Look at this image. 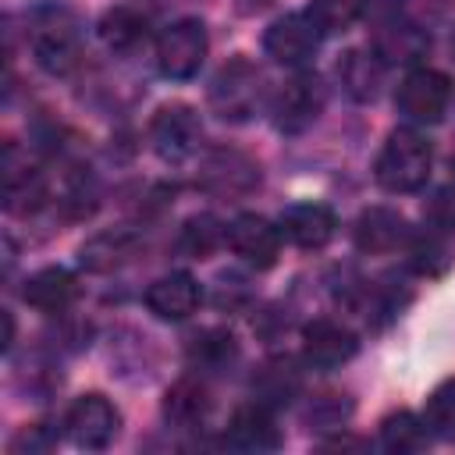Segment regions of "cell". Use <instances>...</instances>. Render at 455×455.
I'll list each match as a JSON object with an SVG mask.
<instances>
[{"label":"cell","instance_id":"cell-1","mask_svg":"<svg viewBox=\"0 0 455 455\" xmlns=\"http://www.w3.org/2000/svg\"><path fill=\"white\" fill-rule=\"evenodd\" d=\"M430 164H434L430 142L419 132H412V128H398V132L387 135L384 149L377 153L373 174H377L380 188L405 196V192H419L427 185Z\"/></svg>","mask_w":455,"mask_h":455},{"label":"cell","instance_id":"cell-2","mask_svg":"<svg viewBox=\"0 0 455 455\" xmlns=\"http://www.w3.org/2000/svg\"><path fill=\"white\" fill-rule=\"evenodd\" d=\"M32 53L50 75H64L78 57V21L68 7H39L32 18Z\"/></svg>","mask_w":455,"mask_h":455},{"label":"cell","instance_id":"cell-3","mask_svg":"<svg viewBox=\"0 0 455 455\" xmlns=\"http://www.w3.org/2000/svg\"><path fill=\"white\" fill-rule=\"evenodd\" d=\"M259 82L263 78H259L256 64H249L245 57H235L217 71V78L210 85V107L224 121H249L263 96Z\"/></svg>","mask_w":455,"mask_h":455},{"label":"cell","instance_id":"cell-4","mask_svg":"<svg viewBox=\"0 0 455 455\" xmlns=\"http://www.w3.org/2000/svg\"><path fill=\"white\" fill-rule=\"evenodd\" d=\"M448 103H451V82L434 68H412L395 92L398 114H405L416 124H437Z\"/></svg>","mask_w":455,"mask_h":455},{"label":"cell","instance_id":"cell-5","mask_svg":"<svg viewBox=\"0 0 455 455\" xmlns=\"http://www.w3.org/2000/svg\"><path fill=\"white\" fill-rule=\"evenodd\" d=\"M203 57H206V28L199 18H181L167 25L156 39V68L174 82L192 78L203 68Z\"/></svg>","mask_w":455,"mask_h":455},{"label":"cell","instance_id":"cell-6","mask_svg":"<svg viewBox=\"0 0 455 455\" xmlns=\"http://www.w3.org/2000/svg\"><path fill=\"white\" fill-rule=\"evenodd\" d=\"M149 142L156 149L160 160L167 164H181L188 160L199 142H203V124H199V114L185 103H171V107H160L149 121Z\"/></svg>","mask_w":455,"mask_h":455},{"label":"cell","instance_id":"cell-7","mask_svg":"<svg viewBox=\"0 0 455 455\" xmlns=\"http://www.w3.org/2000/svg\"><path fill=\"white\" fill-rule=\"evenodd\" d=\"M64 427H68V437H71L78 448L100 451V448H107V444L117 437V430H121V412H117L103 395L92 391V395L75 398V405L68 409Z\"/></svg>","mask_w":455,"mask_h":455},{"label":"cell","instance_id":"cell-8","mask_svg":"<svg viewBox=\"0 0 455 455\" xmlns=\"http://www.w3.org/2000/svg\"><path fill=\"white\" fill-rule=\"evenodd\" d=\"M320 25L306 14H284L277 18L267 32H263V50L267 57H274L277 64H288V68H299L306 60H313V53L320 50Z\"/></svg>","mask_w":455,"mask_h":455},{"label":"cell","instance_id":"cell-9","mask_svg":"<svg viewBox=\"0 0 455 455\" xmlns=\"http://www.w3.org/2000/svg\"><path fill=\"white\" fill-rule=\"evenodd\" d=\"M199 185L213 196H245L259 185V164L238 149H213L203 156Z\"/></svg>","mask_w":455,"mask_h":455},{"label":"cell","instance_id":"cell-10","mask_svg":"<svg viewBox=\"0 0 455 455\" xmlns=\"http://www.w3.org/2000/svg\"><path fill=\"white\" fill-rule=\"evenodd\" d=\"M323 110V85L316 75H295L288 78L274 96V124L281 132H302L316 121Z\"/></svg>","mask_w":455,"mask_h":455},{"label":"cell","instance_id":"cell-11","mask_svg":"<svg viewBox=\"0 0 455 455\" xmlns=\"http://www.w3.org/2000/svg\"><path fill=\"white\" fill-rule=\"evenodd\" d=\"M228 245H231L235 256H242L249 267L267 270V267H274L277 256H281V231H277L270 220L256 217V213H242V217H235V220L228 224Z\"/></svg>","mask_w":455,"mask_h":455},{"label":"cell","instance_id":"cell-12","mask_svg":"<svg viewBox=\"0 0 455 455\" xmlns=\"http://www.w3.org/2000/svg\"><path fill=\"white\" fill-rule=\"evenodd\" d=\"M355 348H359L355 334L338 320L320 316L302 327V352L316 370H334V366L348 363L355 355Z\"/></svg>","mask_w":455,"mask_h":455},{"label":"cell","instance_id":"cell-13","mask_svg":"<svg viewBox=\"0 0 455 455\" xmlns=\"http://www.w3.org/2000/svg\"><path fill=\"white\" fill-rule=\"evenodd\" d=\"M0 178H4V206L11 213H25L36 206V199H43V174L28 160V153H21L14 142L4 146Z\"/></svg>","mask_w":455,"mask_h":455},{"label":"cell","instance_id":"cell-14","mask_svg":"<svg viewBox=\"0 0 455 455\" xmlns=\"http://www.w3.org/2000/svg\"><path fill=\"white\" fill-rule=\"evenodd\" d=\"M199 299H203V291L192 274H167L146 288V309L156 320H171V323L188 320L199 309Z\"/></svg>","mask_w":455,"mask_h":455},{"label":"cell","instance_id":"cell-15","mask_svg":"<svg viewBox=\"0 0 455 455\" xmlns=\"http://www.w3.org/2000/svg\"><path fill=\"white\" fill-rule=\"evenodd\" d=\"M334 213L323 203H295L281 213V235L299 249H323L334 238Z\"/></svg>","mask_w":455,"mask_h":455},{"label":"cell","instance_id":"cell-16","mask_svg":"<svg viewBox=\"0 0 455 455\" xmlns=\"http://www.w3.org/2000/svg\"><path fill=\"white\" fill-rule=\"evenodd\" d=\"M409 235L412 231H409L405 217L387 206H370L355 220V245L363 252H395L398 245L409 242Z\"/></svg>","mask_w":455,"mask_h":455},{"label":"cell","instance_id":"cell-17","mask_svg":"<svg viewBox=\"0 0 455 455\" xmlns=\"http://www.w3.org/2000/svg\"><path fill=\"white\" fill-rule=\"evenodd\" d=\"M228 444L238 451H277L281 430L263 405H242L228 423Z\"/></svg>","mask_w":455,"mask_h":455},{"label":"cell","instance_id":"cell-18","mask_svg":"<svg viewBox=\"0 0 455 455\" xmlns=\"http://www.w3.org/2000/svg\"><path fill=\"white\" fill-rule=\"evenodd\" d=\"M75 295H78V281H75V274L64 270V267H43V270H36V274L25 281V288H21V299H25L32 309H43V313H60V309H68V306L75 302Z\"/></svg>","mask_w":455,"mask_h":455},{"label":"cell","instance_id":"cell-19","mask_svg":"<svg viewBox=\"0 0 455 455\" xmlns=\"http://www.w3.org/2000/svg\"><path fill=\"white\" fill-rule=\"evenodd\" d=\"M338 82L345 85V92L359 103L377 100L380 85H384V60L370 50H345L338 60Z\"/></svg>","mask_w":455,"mask_h":455},{"label":"cell","instance_id":"cell-20","mask_svg":"<svg viewBox=\"0 0 455 455\" xmlns=\"http://www.w3.org/2000/svg\"><path fill=\"white\" fill-rule=\"evenodd\" d=\"M139 252V238L124 228L117 231H103V235H92L82 249H78V259L89 274H110L117 267H124L132 256Z\"/></svg>","mask_w":455,"mask_h":455},{"label":"cell","instance_id":"cell-21","mask_svg":"<svg viewBox=\"0 0 455 455\" xmlns=\"http://www.w3.org/2000/svg\"><path fill=\"white\" fill-rule=\"evenodd\" d=\"M430 50V36L412 21H387L377 32V57L384 64H412Z\"/></svg>","mask_w":455,"mask_h":455},{"label":"cell","instance_id":"cell-22","mask_svg":"<svg viewBox=\"0 0 455 455\" xmlns=\"http://www.w3.org/2000/svg\"><path fill=\"white\" fill-rule=\"evenodd\" d=\"M206 412H210V395H206V387L196 377H181L178 384L167 387L164 416L174 427H196V423H203Z\"/></svg>","mask_w":455,"mask_h":455},{"label":"cell","instance_id":"cell-23","mask_svg":"<svg viewBox=\"0 0 455 455\" xmlns=\"http://www.w3.org/2000/svg\"><path fill=\"white\" fill-rule=\"evenodd\" d=\"M100 39L110 50H135L146 39V18L132 7H114L100 18Z\"/></svg>","mask_w":455,"mask_h":455},{"label":"cell","instance_id":"cell-24","mask_svg":"<svg viewBox=\"0 0 455 455\" xmlns=\"http://www.w3.org/2000/svg\"><path fill=\"white\" fill-rule=\"evenodd\" d=\"M427 423L423 419H416L412 412H391V416H384V423H380V444L387 448V451H419L423 444H427Z\"/></svg>","mask_w":455,"mask_h":455},{"label":"cell","instance_id":"cell-25","mask_svg":"<svg viewBox=\"0 0 455 455\" xmlns=\"http://www.w3.org/2000/svg\"><path fill=\"white\" fill-rule=\"evenodd\" d=\"M423 423H427V434L437 437V441H455V377L441 380L430 398H427V409H423Z\"/></svg>","mask_w":455,"mask_h":455},{"label":"cell","instance_id":"cell-26","mask_svg":"<svg viewBox=\"0 0 455 455\" xmlns=\"http://www.w3.org/2000/svg\"><path fill=\"white\" fill-rule=\"evenodd\" d=\"M188 359L196 366H203V370H224L228 363L238 359V345H235V338L228 331H203V334L192 338Z\"/></svg>","mask_w":455,"mask_h":455},{"label":"cell","instance_id":"cell-27","mask_svg":"<svg viewBox=\"0 0 455 455\" xmlns=\"http://www.w3.org/2000/svg\"><path fill=\"white\" fill-rule=\"evenodd\" d=\"M217 242H220V228H217V220L206 217V213L185 220L181 235H178V249H181L185 256H192V259H206V256L217 249Z\"/></svg>","mask_w":455,"mask_h":455},{"label":"cell","instance_id":"cell-28","mask_svg":"<svg viewBox=\"0 0 455 455\" xmlns=\"http://www.w3.org/2000/svg\"><path fill=\"white\" fill-rule=\"evenodd\" d=\"M366 0H309V18L323 32H345L359 14Z\"/></svg>","mask_w":455,"mask_h":455},{"label":"cell","instance_id":"cell-29","mask_svg":"<svg viewBox=\"0 0 455 455\" xmlns=\"http://www.w3.org/2000/svg\"><path fill=\"white\" fill-rule=\"evenodd\" d=\"M409 263H412V270L434 277L448 267V249L434 235H416V238L409 235Z\"/></svg>","mask_w":455,"mask_h":455},{"label":"cell","instance_id":"cell-30","mask_svg":"<svg viewBox=\"0 0 455 455\" xmlns=\"http://www.w3.org/2000/svg\"><path fill=\"white\" fill-rule=\"evenodd\" d=\"M256 387H259V395L267 402H288L295 395V387H299V373L288 363H270Z\"/></svg>","mask_w":455,"mask_h":455},{"label":"cell","instance_id":"cell-31","mask_svg":"<svg viewBox=\"0 0 455 455\" xmlns=\"http://www.w3.org/2000/svg\"><path fill=\"white\" fill-rule=\"evenodd\" d=\"M427 220L434 224V231H444V235H455V196L448 192H437L430 203H427Z\"/></svg>","mask_w":455,"mask_h":455},{"label":"cell","instance_id":"cell-32","mask_svg":"<svg viewBox=\"0 0 455 455\" xmlns=\"http://www.w3.org/2000/svg\"><path fill=\"white\" fill-rule=\"evenodd\" d=\"M53 441H57V437H53V434H46V427H43V423H36V427H25V430L11 441V451H46Z\"/></svg>","mask_w":455,"mask_h":455},{"label":"cell","instance_id":"cell-33","mask_svg":"<svg viewBox=\"0 0 455 455\" xmlns=\"http://www.w3.org/2000/svg\"><path fill=\"white\" fill-rule=\"evenodd\" d=\"M323 405H327V398H323L316 409H309V419H313V423H320V409H323ZM345 412H348V402H334V405H331V419H334V423H341Z\"/></svg>","mask_w":455,"mask_h":455},{"label":"cell","instance_id":"cell-34","mask_svg":"<svg viewBox=\"0 0 455 455\" xmlns=\"http://www.w3.org/2000/svg\"><path fill=\"white\" fill-rule=\"evenodd\" d=\"M11 341H14V316L4 309V348H11Z\"/></svg>","mask_w":455,"mask_h":455},{"label":"cell","instance_id":"cell-35","mask_svg":"<svg viewBox=\"0 0 455 455\" xmlns=\"http://www.w3.org/2000/svg\"><path fill=\"white\" fill-rule=\"evenodd\" d=\"M270 0H242V11H259V7H267Z\"/></svg>","mask_w":455,"mask_h":455},{"label":"cell","instance_id":"cell-36","mask_svg":"<svg viewBox=\"0 0 455 455\" xmlns=\"http://www.w3.org/2000/svg\"><path fill=\"white\" fill-rule=\"evenodd\" d=\"M451 178H455V160H451Z\"/></svg>","mask_w":455,"mask_h":455},{"label":"cell","instance_id":"cell-37","mask_svg":"<svg viewBox=\"0 0 455 455\" xmlns=\"http://www.w3.org/2000/svg\"><path fill=\"white\" fill-rule=\"evenodd\" d=\"M451 53H455V36H451Z\"/></svg>","mask_w":455,"mask_h":455}]
</instances>
